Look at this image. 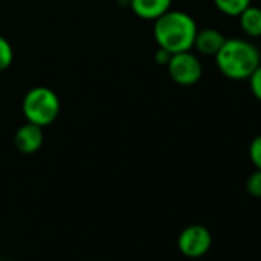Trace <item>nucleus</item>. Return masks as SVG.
Wrapping results in <instances>:
<instances>
[{
    "mask_svg": "<svg viewBox=\"0 0 261 261\" xmlns=\"http://www.w3.org/2000/svg\"><path fill=\"white\" fill-rule=\"evenodd\" d=\"M215 65L229 80H247L261 65V53L249 39L230 37L226 39L221 49L215 54Z\"/></svg>",
    "mask_w": 261,
    "mask_h": 261,
    "instance_id": "obj_1",
    "label": "nucleus"
},
{
    "mask_svg": "<svg viewBox=\"0 0 261 261\" xmlns=\"http://www.w3.org/2000/svg\"><path fill=\"white\" fill-rule=\"evenodd\" d=\"M246 191L255 198H261V169H255L246 180Z\"/></svg>",
    "mask_w": 261,
    "mask_h": 261,
    "instance_id": "obj_12",
    "label": "nucleus"
},
{
    "mask_svg": "<svg viewBox=\"0 0 261 261\" xmlns=\"http://www.w3.org/2000/svg\"><path fill=\"white\" fill-rule=\"evenodd\" d=\"M0 261H2V256H0Z\"/></svg>",
    "mask_w": 261,
    "mask_h": 261,
    "instance_id": "obj_16",
    "label": "nucleus"
},
{
    "mask_svg": "<svg viewBox=\"0 0 261 261\" xmlns=\"http://www.w3.org/2000/svg\"><path fill=\"white\" fill-rule=\"evenodd\" d=\"M247 82H249L250 92H252L253 97L261 103V65L252 72V75L247 79Z\"/></svg>",
    "mask_w": 261,
    "mask_h": 261,
    "instance_id": "obj_14",
    "label": "nucleus"
},
{
    "mask_svg": "<svg viewBox=\"0 0 261 261\" xmlns=\"http://www.w3.org/2000/svg\"><path fill=\"white\" fill-rule=\"evenodd\" d=\"M178 249L188 258L204 256L212 246V235L203 224L186 226L178 235Z\"/></svg>",
    "mask_w": 261,
    "mask_h": 261,
    "instance_id": "obj_5",
    "label": "nucleus"
},
{
    "mask_svg": "<svg viewBox=\"0 0 261 261\" xmlns=\"http://www.w3.org/2000/svg\"><path fill=\"white\" fill-rule=\"evenodd\" d=\"M2 261H4V259H2Z\"/></svg>",
    "mask_w": 261,
    "mask_h": 261,
    "instance_id": "obj_17",
    "label": "nucleus"
},
{
    "mask_svg": "<svg viewBox=\"0 0 261 261\" xmlns=\"http://www.w3.org/2000/svg\"><path fill=\"white\" fill-rule=\"evenodd\" d=\"M171 53L169 51H166V49H163V48H159L157 49V53H155V62L159 63V65H168V62H169V59H171Z\"/></svg>",
    "mask_w": 261,
    "mask_h": 261,
    "instance_id": "obj_15",
    "label": "nucleus"
},
{
    "mask_svg": "<svg viewBox=\"0 0 261 261\" xmlns=\"http://www.w3.org/2000/svg\"><path fill=\"white\" fill-rule=\"evenodd\" d=\"M166 68L171 79L180 86H192L203 75V65L192 51L172 54Z\"/></svg>",
    "mask_w": 261,
    "mask_h": 261,
    "instance_id": "obj_4",
    "label": "nucleus"
},
{
    "mask_svg": "<svg viewBox=\"0 0 261 261\" xmlns=\"http://www.w3.org/2000/svg\"><path fill=\"white\" fill-rule=\"evenodd\" d=\"M224 42H226V37L221 31H218L215 28H204V30L197 31V36L194 40V48L201 56L215 57V54L221 49Z\"/></svg>",
    "mask_w": 261,
    "mask_h": 261,
    "instance_id": "obj_7",
    "label": "nucleus"
},
{
    "mask_svg": "<svg viewBox=\"0 0 261 261\" xmlns=\"http://www.w3.org/2000/svg\"><path fill=\"white\" fill-rule=\"evenodd\" d=\"M247 154H249V160L252 162L255 169H261V134L253 137V140L249 145Z\"/></svg>",
    "mask_w": 261,
    "mask_h": 261,
    "instance_id": "obj_13",
    "label": "nucleus"
},
{
    "mask_svg": "<svg viewBox=\"0 0 261 261\" xmlns=\"http://www.w3.org/2000/svg\"><path fill=\"white\" fill-rule=\"evenodd\" d=\"M134 14L145 20H157L172 7V0H129Z\"/></svg>",
    "mask_w": 261,
    "mask_h": 261,
    "instance_id": "obj_8",
    "label": "nucleus"
},
{
    "mask_svg": "<svg viewBox=\"0 0 261 261\" xmlns=\"http://www.w3.org/2000/svg\"><path fill=\"white\" fill-rule=\"evenodd\" d=\"M14 145L22 154H36L43 145V127L27 121L17 129Z\"/></svg>",
    "mask_w": 261,
    "mask_h": 261,
    "instance_id": "obj_6",
    "label": "nucleus"
},
{
    "mask_svg": "<svg viewBox=\"0 0 261 261\" xmlns=\"http://www.w3.org/2000/svg\"><path fill=\"white\" fill-rule=\"evenodd\" d=\"M237 19L246 37L249 39L261 37V8L259 7H255L250 4Z\"/></svg>",
    "mask_w": 261,
    "mask_h": 261,
    "instance_id": "obj_9",
    "label": "nucleus"
},
{
    "mask_svg": "<svg viewBox=\"0 0 261 261\" xmlns=\"http://www.w3.org/2000/svg\"><path fill=\"white\" fill-rule=\"evenodd\" d=\"M22 111L27 121L40 127L49 126L60 114V100L57 94L46 86L31 88L22 101Z\"/></svg>",
    "mask_w": 261,
    "mask_h": 261,
    "instance_id": "obj_3",
    "label": "nucleus"
},
{
    "mask_svg": "<svg viewBox=\"0 0 261 261\" xmlns=\"http://www.w3.org/2000/svg\"><path fill=\"white\" fill-rule=\"evenodd\" d=\"M154 22V39L159 48H163L171 54L191 51L194 48L198 27L191 14L169 10Z\"/></svg>",
    "mask_w": 261,
    "mask_h": 261,
    "instance_id": "obj_2",
    "label": "nucleus"
},
{
    "mask_svg": "<svg viewBox=\"0 0 261 261\" xmlns=\"http://www.w3.org/2000/svg\"><path fill=\"white\" fill-rule=\"evenodd\" d=\"M13 60H14V49L11 43L4 36H0V72L8 69Z\"/></svg>",
    "mask_w": 261,
    "mask_h": 261,
    "instance_id": "obj_11",
    "label": "nucleus"
},
{
    "mask_svg": "<svg viewBox=\"0 0 261 261\" xmlns=\"http://www.w3.org/2000/svg\"><path fill=\"white\" fill-rule=\"evenodd\" d=\"M250 4L252 0H214L217 10L227 17H238Z\"/></svg>",
    "mask_w": 261,
    "mask_h": 261,
    "instance_id": "obj_10",
    "label": "nucleus"
}]
</instances>
